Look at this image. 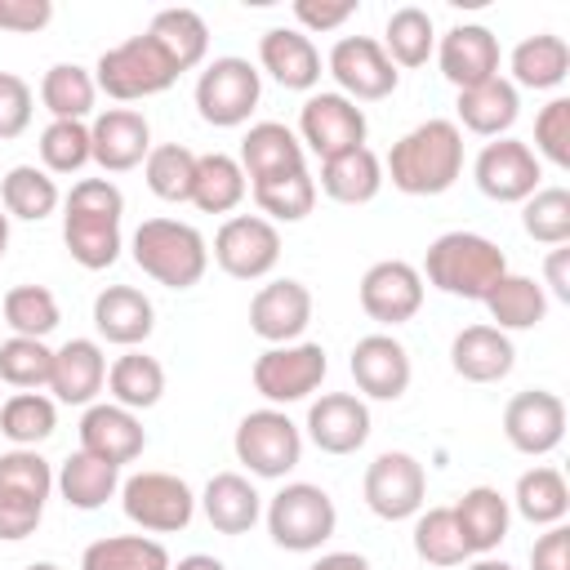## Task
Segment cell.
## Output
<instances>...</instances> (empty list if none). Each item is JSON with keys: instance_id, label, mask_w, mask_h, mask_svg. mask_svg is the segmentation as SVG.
<instances>
[{"instance_id": "obj_28", "label": "cell", "mask_w": 570, "mask_h": 570, "mask_svg": "<svg viewBox=\"0 0 570 570\" xmlns=\"http://www.w3.org/2000/svg\"><path fill=\"white\" fill-rule=\"evenodd\" d=\"M94 330H98V338H107L116 347H138L156 330V307L134 285H107L94 298Z\"/></svg>"}, {"instance_id": "obj_5", "label": "cell", "mask_w": 570, "mask_h": 570, "mask_svg": "<svg viewBox=\"0 0 570 570\" xmlns=\"http://www.w3.org/2000/svg\"><path fill=\"white\" fill-rule=\"evenodd\" d=\"M49 494H53L49 459L40 450H4L0 454V539L18 543L36 534Z\"/></svg>"}, {"instance_id": "obj_56", "label": "cell", "mask_w": 570, "mask_h": 570, "mask_svg": "<svg viewBox=\"0 0 570 570\" xmlns=\"http://www.w3.org/2000/svg\"><path fill=\"white\" fill-rule=\"evenodd\" d=\"M53 22V0H0V31L31 36Z\"/></svg>"}, {"instance_id": "obj_37", "label": "cell", "mask_w": 570, "mask_h": 570, "mask_svg": "<svg viewBox=\"0 0 570 570\" xmlns=\"http://www.w3.org/2000/svg\"><path fill=\"white\" fill-rule=\"evenodd\" d=\"M107 392L116 405L125 410H151L165 396V365L138 347H125V356H116L107 365Z\"/></svg>"}, {"instance_id": "obj_63", "label": "cell", "mask_w": 570, "mask_h": 570, "mask_svg": "<svg viewBox=\"0 0 570 570\" xmlns=\"http://www.w3.org/2000/svg\"><path fill=\"white\" fill-rule=\"evenodd\" d=\"M27 570H62V566H53V561H31Z\"/></svg>"}, {"instance_id": "obj_39", "label": "cell", "mask_w": 570, "mask_h": 570, "mask_svg": "<svg viewBox=\"0 0 570 570\" xmlns=\"http://www.w3.org/2000/svg\"><path fill=\"white\" fill-rule=\"evenodd\" d=\"M245 169L227 151H205L196 156V178H191V205L200 214H232L245 200Z\"/></svg>"}, {"instance_id": "obj_1", "label": "cell", "mask_w": 570, "mask_h": 570, "mask_svg": "<svg viewBox=\"0 0 570 570\" xmlns=\"http://www.w3.org/2000/svg\"><path fill=\"white\" fill-rule=\"evenodd\" d=\"M463 174V129L445 116H432L401 134L383 160V178H392L405 196H441Z\"/></svg>"}, {"instance_id": "obj_30", "label": "cell", "mask_w": 570, "mask_h": 570, "mask_svg": "<svg viewBox=\"0 0 570 570\" xmlns=\"http://www.w3.org/2000/svg\"><path fill=\"white\" fill-rule=\"evenodd\" d=\"M450 512H454V525H459V534H463L468 557H490V552L508 539L512 503H508L494 485H472V490H463Z\"/></svg>"}, {"instance_id": "obj_12", "label": "cell", "mask_w": 570, "mask_h": 570, "mask_svg": "<svg viewBox=\"0 0 570 570\" xmlns=\"http://www.w3.org/2000/svg\"><path fill=\"white\" fill-rule=\"evenodd\" d=\"M365 134H370L365 111L352 98H343L338 89L307 94V102L298 107V142H303V151H316L321 160L365 147Z\"/></svg>"}, {"instance_id": "obj_61", "label": "cell", "mask_w": 570, "mask_h": 570, "mask_svg": "<svg viewBox=\"0 0 570 570\" xmlns=\"http://www.w3.org/2000/svg\"><path fill=\"white\" fill-rule=\"evenodd\" d=\"M463 570H517V566H508V561H499V557H476V561L463 566Z\"/></svg>"}, {"instance_id": "obj_21", "label": "cell", "mask_w": 570, "mask_h": 570, "mask_svg": "<svg viewBox=\"0 0 570 570\" xmlns=\"http://www.w3.org/2000/svg\"><path fill=\"white\" fill-rule=\"evenodd\" d=\"M347 370H352L356 387L370 401H396V396H405L410 374H414L405 343L392 338V334H365V338H356Z\"/></svg>"}, {"instance_id": "obj_14", "label": "cell", "mask_w": 570, "mask_h": 570, "mask_svg": "<svg viewBox=\"0 0 570 570\" xmlns=\"http://www.w3.org/2000/svg\"><path fill=\"white\" fill-rule=\"evenodd\" d=\"M325 67H330L338 94L352 98V102H379V98L396 94V80H401V71L392 67V58L383 53V45L374 36H343V40H334Z\"/></svg>"}, {"instance_id": "obj_55", "label": "cell", "mask_w": 570, "mask_h": 570, "mask_svg": "<svg viewBox=\"0 0 570 570\" xmlns=\"http://www.w3.org/2000/svg\"><path fill=\"white\" fill-rule=\"evenodd\" d=\"M356 13V0H294L298 31H334Z\"/></svg>"}, {"instance_id": "obj_19", "label": "cell", "mask_w": 570, "mask_h": 570, "mask_svg": "<svg viewBox=\"0 0 570 570\" xmlns=\"http://www.w3.org/2000/svg\"><path fill=\"white\" fill-rule=\"evenodd\" d=\"M312 325V289L294 276H281V281H267L254 298H249V330L281 347V343H298L303 330Z\"/></svg>"}, {"instance_id": "obj_9", "label": "cell", "mask_w": 570, "mask_h": 570, "mask_svg": "<svg viewBox=\"0 0 570 570\" xmlns=\"http://www.w3.org/2000/svg\"><path fill=\"white\" fill-rule=\"evenodd\" d=\"M258 98H263V76L249 58H236V53L214 58L196 80V111L214 129L245 125L254 116Z\"/></svg>"}, {"instance_id": "obj_33", "label": "cell", "mask_w": 570, "mask_h": 570, "mask_svg": "<svg viewBox=\"0 0 570 570\" xmlns=\"http://www.w3.org/2000/svg\"><path fill=\"white\" fill-rule=\"evenodd\" d=\"M53 485H58V494H62L67 508H76V512H98L111 494H120V468L107 463V459H98V454L76 450V454L62 459Z\"/></svg>"}, {"instance_id": "obj_16", "label": "cell", "mask_w": 570, "mask_h": 570, "mask_svg": "<svg viewBox=\"0 0 570 570\" xmlns=\"http://www.w3.org/2000/svg\"><path fill=\"white\" fill-rule=\"evenodd\" d=\"M214 263L236 281H263L281 263V232L263 214H232L214 236Z\"/></svg>"}, {"instance_id": "obj_27", "label": "cell", "mask_w": 570, "mask_h": 570, "mask_svg": "<svg viewBox=\"0 0 570 570\" xmlns=\"http://www.w3.org/2000/svg\"><path fill=\"white\" fill-rule=\"evenodd\" d=\"M240 169L249 183H263V178H276V174H294V169H307V151L298 142V134L281 120H258L245 129L240 138Z\"/></svg>"}, {"instance_id": "obj_42", "label": "cell", "mask_w": 570, "mask_h": 570, "mask_svg": "<svg viewBox=\"0 0 570 570\" xmlns=\"http://www.w3.org/2000/svg\"><path fill=\"white\" fill-rule=\"evenodd\" d=\"M58 428V401L45 392H13L9 401H0V436L13 450H36L40 441H49Z\"/></svg>"}, {"instance_id": "obj_35", "label": "cell", "mask_w": 570, "mask_h": 570, "mask_svg": "<svg viewBox=\"0 0 570 570\" xmlns=\"http://www.w3.org/2000/svg\"><path fill=\"white\" fill-rule=\"evenodd\" d=\"M508 71H512V89H557L566 76H570V45L552 31H539V36H525L512 58H508Z\"/></svg>"}, {"instance_id": "obj_47", "label": "cell", "mask_w": 570, "mask_h": 570, "mask_svg": "<svg viewBox=\"0 0 570 570\" xmlns=\"http://www.w3.org/2000/svg\"><path fill=\"white\" fill-rule=\"evenodd\" d=\"M142 178H147L151 196L183 205V200H191L196 151H191V147H183V142H160V147H151V151H147V160H142Z\"/></svg>"}, {"instance_id": "obj_29", "label": "cell", "mask_w": 570, "mask_h": 570, "mask_svg": "<svg viewBox=\"0 0 570 570\" xmlns=\"http://www.w3.org/2000/svg\"><path fill=\"white\" fill-rule=\"evenodd\" d=\"M450 365L468 383H499L517 365V347L494 325H463L450 343Z\"/></svg>"}, {"instance_id": "obj_31", "label": "cell", "mask_w": 570, "mask_h": 570, "mask_svg": "<svg viewBox=\"0 0 570 570\" xmlns=\"http://www.w3.org/2000/svg\"><path fill=\"white\" fill-rule=\"evenodd\" d=\"M196 503H200L205 521H209L218 534H245V530H254L258 517H263V494H258L254 481L240 476V472H214L209 485H205V494H200Z\"/></svg>"}, {"instance_id": "obj_7", "label": "cell", "mask_w": 570, "mask_h": 570, "mask_svg": "<svg viewBox=\"0 0 570 570\" xmlns=\"http://www.w3.org/2000/svg\"><path fill=\"white\" fill-rule=\"evenodd\" d=\"M174 80H178V67L160 53V45L147 31L111 45L94 67V85L116 102H138V98L165 94Z\"/></svg>"}, {"instance_id": "obj_11", "label": "cell", "mask_w": 570, "mask_h": 570, "mask_svg": "<svg viewBox=\"0 0 570 570\" xmlns=\"http://www.w3.org/2000/svg\"><path fill=\"white\" fill-rule=\"evenodd\" d=\"M325 370H330V361H325V347H321V343H307V338H298V343H281V347H267V352L254 361L249 379H254V392H258L267 405H276V410H281V405L307 401V396L321 387Z\"/></svg>"}, {"instance_id": "obj_10", "label": "cell", "mask_w": 570, "mask_h": 570, "mask_svg": "<svg viewBox=\"0 0 570 570\" xmlns=\"http://www.w3.org/2000/svg\"><path fill=\"white\" fill-rule=\"evenodd\" d=\"M120 508L138 530L174 534L187 530L196 517V494L174 472H134L120 481Z\"/></svg>"}, {"instance_id": "obj_41", "label": "cell", "mask_w": 570, "mask_h": 570, "mask_svg": "<svg viewBox=\"0 0 570 570\" xmlns=\"http://www.w3.org/2000/svg\"><path fill=\"white\" fill-rule=\"evenodd\" d=\"M512 508L530 521V525H561L566 512H570V485L557 468L539 463L530 472L517 476V490H512Z\"/></svg>"}, {"instance_id": "obj_34", "label": "cell", "mask_w": 570, "mask_h": 570, "mask_svg": "<svg viewBox=\"0 0 570 570\" xmlns=\"http://www.w3.org/2000/svg\"><path fill=\"white\" fill-rule=\"evenodd\" d=\"M383 160L370 147H352L343 156L321 160V191L338 205H370L383 191Z\"/></svg>"}, {"instance_id": "obj_53", "label": "cell", "mask_w": 570, "mask_h": 570, "mask_svg": "<svg viewBox=\"0 0 570 570\" xmlns=\"http://www.w3.org/2000/svg\"><path fill=\"white\" fill-rule=\"evenodd\" d=\"M534 151L548 165L570 169V98L543 102V111L534 116Z\"/></svg>"}, {"instance_id": "obj_8", "label": "cell", "mask_w": 570, "mask_h": 570, "mask_svg": "<svg viewBox=\"0 0 570 570\" xmlns=\"http://www.w3.org/2000/svg\"><path fill=\"white\" fill-rule=\"evenodd\" d=\"M232 450H236V463L249 468V476L281 481V476L294 472L298 459H303V428H298L285 410L263 405V410H249V414L236 423Z\"/></svg>"}, {"instance_id": "obj_62", "label": "cell", "mask_w": 570, "mask_h": 570, "mask_svg": "<svg viewBox=\"0 0 570 570\" xmlns=\"http://www.w3.org/2000/svg\"><path fill=\"white\" fill-rule=\"evenodd\" d=\"M4 249H9V214L0 209V258H4Z\"/></svg>"}, {"instance_id": "obj_58", "label": "cell", "mask_w": 570, "mask_h": 570, "mask_svg": "<svg viewBox=\"0 0 570 570\" xmlns=\"http://www.w3.org/2000/svg\"><path fill=\"white\" fill-rule=\"evenodd\" d=\"M543 285H548L543 294L570 303V249L566 245H552L548 249V258H543Z\"/></svg>"}, {"instance_id": "obj_26", "label": "cell", "mask_w": 570, "mask_h": 570, "mask_svg": "<svg viewBox=\"0 0 570 570\" xmlns=\"http://www.w3.org/2000/svg\"><path fill=\"white\" fill-rule=\"evenodd\" d=\"M102 383H107V356L98 338H67L62 347H53L49 392L58 405H94Z\"/></svg>"}, {"instance_id": "obj_54", "label": "cell", "mask_w": 570, "mask_h": 570, "mask_svg": "<svg viewBox=\"0 0 570 570\" xmlns=\"http://www.w3.org/2000/svg\"><path fill=\"white\" fill-rule=\"evenodd\" d=\"M31 107H36L31 85L13 71H0V142L18 138L31 125Z\"/></svg>"}, {"instance_id": "obj_49", "label": "cell", "mask_w": 570, "mask_h": 570, "mask_svg": "<svg viewBox=\"0 0 570 570\" xmlns=\"http://www.w3.org/2000/svg\"><path fill=\"white\" fill-rule=\"evenodd\" d=\"M410 539H414L419 561H428V566L450 570V566H463V561H468V548H463V534H459L450 508L414 512V534H410Z\"/></svg>"}, {"instance_id": "obj_15", "label": "cell", "mask_w": 570, "mask_h": 570, "mask_svg": "<svg viewBox=\"0 0 570 570\" xmlns=\"http://www.w3.org/2000/svg\"><path fill=\"white\" fill-rule=\"evenodd\" d=\"M472 178H476L481 196H490L499 205H521V200H530L539 191L543 165L530 151V142H521V138H494V142H485L476 151Z\"/></svg>"}, {"instance_id": "obj_45", "label": "cell", "mask_w": 570, "mask_h": 570, "mask_svg": "<svg viewBox=\"0 0 570 570\" xmlns=\"http://www.w3.org/2000/svg\"><path fill=\"white\" fill-rule=\"evenodd\" d=\"M98 85L94 71H85L80 62H53L40 80V102L53 120H85L94 111Z\"/></svg>"}, {"instance_id": "obj_17", "label": "cell", "mask_w": 570, "mask_h": 570, "mask_svg": "<svg viewBox=\"0 0 570 570\" xmlns=\"http://www.w3.org/2000/svg\"><path fill=\"white\" fill-rule=\"evenodd\" d=\"M356 298H361V312L370 321H379V325H405L423 307V276L405 258H383V263L365 267Z\"/></svg>"}, {"instance_id": "obj_22", "label": "cell", "mask_w": 570, "mask_h": 570, "mask_svg": "<svg viewBox=\"0 0 570 570\" xmlns=\"http://www.w3.org/2000/svg\"><path fill=\"white\" fill-rule=\"evenodd\" d=\"M307 436L321 454H356L370 441V405L356 392H325L307 405Z\"/></svg>"}, {"instance_id": "obj_3", "label": "cell", "mask_w": 570, "mask_h": 570, "mask_svg": "<svg viewBox=\"0 0 570 570\" xmlns=\"http://www.w3.org/2000/svg\"><path fill=\"white\" fill-rule=\"evenodd\" d=\"M503 272H508V254L490 236H481V232H445V236H436L428 245L419 276H428V285H436L450 298L481 303L499 285Z\"/></svg>"}, {"instance_id": "obj_60", "label": "cell", "mask_w": 570, "mask_h": 570, "mask_svg": "<svg viewBox=\"0 0 570 570\" xmlns=\"http://www.w3.org/2000/svg\"><path fill=\"white\" fill-rule=\"evenodd\" d=\"M169 570H227L218 557H209V552H191V557H183L178 566H169Z\"/></svg>"}, {"instance_id": "obj_4", "label": "cell", "mask_w": 570, "mask_h": 570, "mask_svg": "<svg viewBox=\"0 0 570 570\" xmlns=\"http://www.w3.org/2000/svg\"><path fill=\"white\" fill-rule=\"evenodd\" d=\"M134 263L165 289H191L209 267V245L191 223L178 218H142L134 240Z\"/></svg>"}, {"instance_id": "obj_6", "label": "cell", "mask_w": 570, "mask_h": 570, "mask_svg": "<svg viewBox=\"0 0 570 570\" xmlns=\"http://www.w3.org/2000/svg\"><path fill=\"white\" fill-rule=\"evenodd\" d=\"M263 517H267L272 543L285 548V552H316V548L334 534V525H338L334 499H330L321 485H312V481H289V485H281V490L267 499Z\"/></svg>"}, {"instance_id": "obj_59", "label": "cell", "mask_w": 570, "mask_h": 570, "mask_svg": "<svg viewBox=\"0 0 570 570\" xmlns=\"http://www.w3.org/2000/svg\"><path fill=\"white\" fill-rule=\"evenodd\" d=\"M307 570H370V561L361 552H321Z\"/></svg>"}, {"instance_id": "obj_38", "label": "cell", "mask_w": 570, "mask_h": 570, "mask_svg": "<svg viewBox=\"0 0 570 570\" xmlns=\"http://www.w3.org/2000/svg\"><path fill=\"white\" fill-rule=\"evenodd\" d=\"M147 36H151V40L160 45V53L178 67V76L191 71V67H200L205 53H209V27H205V18H200L196 9H160V13L151 18Z\"/></svg>"}, {"instance_id": "obj_13", "label": "cell", "mask_w": 570, "mask_h": 570, "mask_svg": "<svg viewBox=\"0 0 570 570\" xmlns=\"http://www.w3.org/2000/svg\"><path fill=\"white\" fill-rule=\"evenodd\" d=\"M365 508L383 521H405L414 512H423V494H428V472L414 454L405 450H383L361 481Z\"/></svg>"}, {"instance_id": "obj_23", "label": "cell", "mask_w": 570, "mask_h": 570, "mask_svg": "<svg viewBox=\"0 0 570 570\" xmlns=\"http://www.w3.org/2000/svg\"><path fill=\"white\" fill-rule=\"evenodd\" d=\"M147 445V432H142V419L116 401H94L85 405L80 414V450L85 454H98L116 468L134 463Z\"/></svg>"}, {"instance_id": "obj_2", "label": "cell", "mask_w": 570, "mask_h": 570, "mask_svg": "<svg viewBox=\"0 0 570 570\" xmlns=\"http://www.w3.org/2000/svg\"><path fill=\"white\" fill-rule=\"evenodd\" d=\"M125 196L111 178H80L62 200V245L85 272H102L120 258Z\"/></svg>"}, {"instance_id": "obj_57", "label": "cell", "mask_w": 570, "mask_h": 570, "mask_svg": "<svg viewBox=\"0 0 570 570\" xmlns=\"http://www.w3.org/2000/svg\"><path fill=\"white\" fill-rule=\"evenodd\" d=\"M530 570H570V530L566 521L561 525H548L534 548H530Z\"/></svg>"}, {"instance_id": "obj_20", "label": "cell", "mask_w": 570, "mask_h": 570, "mask_svg": "<svg viewBox=\"0 0 570 570\" xmlns=\"http://www.w3.org/2000/svg\"><path fill=\"white\" fill-rule=\"evenodd\" d=\"M151 151V125L142 111L134 107H107L94 116L89 125V156L94 165H102L107 174H125L134 165H142Z\"/></svg>"}, {"instance_id": "obj_24", "label": "cell", "mask_w": 570, "mask_h": 570, "mask_svg": "<svg viewBox=\"0 0 570 570\" xmlns=\"http://www.w3.org/2000/svg\"><path fill=\"white\" fill-rule=\"evenodd\" d=\"M436 62L454 89H472L499 76V36L481 22H459L436 40Z\"/></svg>"}, {"instance_id": "obj_50", "label": "cell", "mask_w": 570, "mask_h": 570, "mask_svg": "<svg viewBox=\"0 0 570 570\" xmlns=\"http://www.w3.org/2000/svg\"><path fill=\"white\" fill-rule=\"evenodd\" d=\"M49 374H53V347L45 338H4L0 343V383L18 387V392H40L49 387Z\"/></svg>"}, {"instance_id": "obj_25", "label": "cell", "mask_w": 570, "mask_h": 570, "mask_svg": "<svg viewBox=\"0 0 570 570\" xmlns=\"http://www.w3.org/2000/svg\"><path fill=\"white\" fill-rule=\"evenodd\" d=\"M258 67L281 85V89H316L321 80V53L312 45V36H303L298 27H272L258 36Z\"/></svg>"}, {"instance_id": "obj_46", "label": "cell", "mask_w": 570, "mask_h": 570, "mask_svg": "<svg viewBox=\"0 0 570 570\" xmlns=\"http://www.w3.org/2000/svg\"><path fill=\"white\" fill-rule=\"evenodd\" d=\"M249 187H254V205L263 209L267 223H303L316 205V178L307 169L276 174V178H263Z\"/></svg>"}, {"instance_id": "obj_40", "label": "cell", "mask_w": 570, "mask_h": 570, "mask_svg": "<svg viewBox=\"0 0 570 570\" xmlns=\"http://www.w3.org/2000/svg\"><path fill=\"white\" fill-rule=\"evenodd\" d=\"M58 205H62V191H58L53 174H45L40 165H13V169L0 178V209H4L9 218L40 223V218H49Z\"/></svg>"}, {"instance_id": "obj_43", "label": "cell", "mask_w": 570, "mask_h": 570, "mask_svg": "<svg viewBox=\"0 0 570 570\" xmlns=\"http://www.w3.org/2000/svg\"><path fill=\"white\" fill-rule=\"evenodd\" d=\"M169 552L147 534H107L80 552V570H169Z\"/></svg>"}, {"instance_id": "obj_32", "label": "cell", "mask_w": 570, "mask_h": 570, "mask_svg": "<svg viewBox=\"0 0 570 570\" xmlns=\"http://www.w3.org/2000/svg\"><path fill=\"white\" fill-rule=\"evenodd\" d=\"M454 111H459L454 125H463V129H472L481 138H508V129L521 116V94L503 76H490V80H481L472 89H459Z\"/></svg>"}, {"instance_id": "obj_51", "label": "cell", "mask_w": 570, "mask_h": 570, "mask_svg": "<svg viewBox=\"0 0 570 570\" xmlns=\"http://www.w3.org/2000/svg\"><path fill=\"white\" fill-rule=\"evenodd\" d=\"M89 125L85 120H49L40 129V169L45 174H80L89 165Z\"/></svg>"}, {"instance_id": "obj_18", "label": "cell", "mask_w": 570, "mask_h": 570, "mask_svg": "<svg viewBox=\"0 0 570 570\" xmlns=\"http://www.w3.org/2000/svg\"><path fill=\"white\" fill-rule=\"evenodd\" d=\"M503 436L512 450L539 459L552 454L566 436V401L548 387H525L503 405Z\"/></svg>"}, {"instance_id": "obj_44", "label": "cell", "mask_w": 570, "mask_h": 570, "mask_svg": "<svg viewBox=\"0 0 570 570\" xmlns=\"http://www.w3.org/2000/svg\"><path fill=\"white\" fill-rule=\"evenodd\" d=\"M379 45L392 58V67H423L436 53V27H432L428 9L401 4V9L387 13V27H383Z\"/></svg>"}, {"instance_id": "obj_48", "label": "cell", "mask_w": 570, "mask_h": 570, "mask_svg": "<svg viewBox=\"0 0 570 570\" xmlns=\"http://www.w3.org/2000/svg\"><path fill=\"white\" fill-rule=\"evenodd\" d=\"M0 316H4V325H9L13 334H22V338H49V334L58 330V321H62L58 298H53V289H45V285H13V289L4 294V303H0Z\"/></svg>"}, {"instance_id": "obj_36", "label": "cell", "mask_w": 570, "mask_h": 570, "mask_svg": "<svg viewBox=\"0 0 570 570\" xmlns=\"http://www.w3.org/2000/svg\"><path fill=\"white\" fill-rule=\"evenodd\" d=\"M494 330H534L543 316H548V294L534 276H521V272H503L499 285L481 298Z\"/></svg>"}, {"instance_id": "obj_52", "label": "cell", "mask_w": 570, "mask_h": 570, "mask_svg": "<svg viewBox=\"0 0 570 570\" xmlns=\"http://www.w3.org/2000/svg\"><path fill=\"white\" fill-rule=\"evenodd\" d=\"M521 227L539 245H566L570 240V191L539 187L530 200H521Z\"/></svg>"}]
</instances>
